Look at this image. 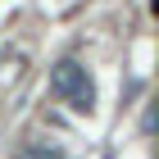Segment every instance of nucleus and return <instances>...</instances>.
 <instances>
[{
	"label": "nucleus",
	"instance_id": "f03ea898",
	"mask_svg": "<svg viewBox=\"0 0 159 159\" xmlns=\"http://www.w3.org/2000/svg\"><path fill=\"white\" fill-rule=\"evenodd\" d=\"M23 159H64V155H59V150H46V146H32Z\"/></svg>",
	"mask_w": 159,
	"mask_h": 159
},
{
	"label": "nucleus",
	"instance_id": "f257e3e1",
	"mask_svg": "<svg viewBox=\"0 0 159 159\" xmlns=\"http://www.w3.org/2000/svg\"><path fill=\"white\" fill-rule=\"evenodd\" d=\"M50 91L59 100H68L77 114H91L96 109V86H91V77H86V68L77 59H64L55 64V73H50Z\"/></svg>",
	"mask_w": 159,
	"mask_h": 159
}]
</instances>
